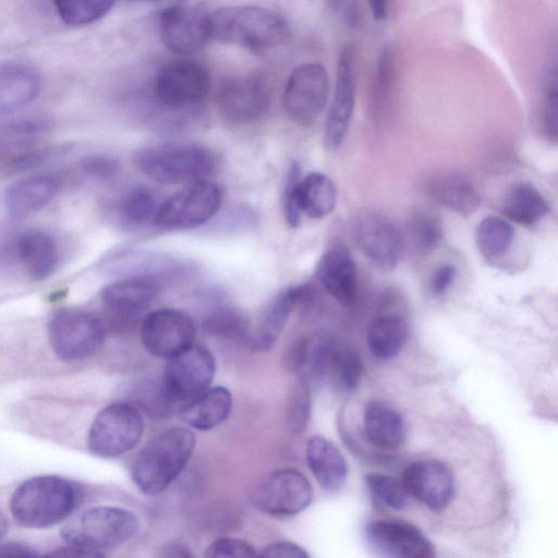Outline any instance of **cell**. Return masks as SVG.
Here are the masks:
<instances>
[{"label": "cell", "mask_w": 558, "mask_h": 558, "mask_svg": "<svg viewBox=\"0 0 558 558\" xmlns=\"http://www.w3.org/2000/svg\"><path fill=\"white\" fill-rule=\"evenodd\" d=\"M557 68L554 65L548 72V85L545 98L543 123L544 132L548 141H557V118H558V92H557Z\"/></svg>", "instance_id": "obj_44"}, {"label": "cell", "mask_w": 558, "mask_h": 558, "mask_svg": "<svg viewBox=\"0 0 558 558\" xmlns=\"http://www.w3.org/2000/svg\"><path fill=\"white\" fill-rule=\"evenodd\" d=\"M307 355V338L296 340L284 355V365L291 372H298L305 366Z\"/></svg>", "instance_id": "obj_50"}, {"label": "cell", "mask_w": 558, "mask_h": 558, "mask_svg": "<svg viewBox=\"0 0 558 558\" xmlns=\"http://www.w3.org/2000/svg\"><path fill=\"white\" fill-rule=\"evenodd\" d=\"M232 409V396L225 387L208 388L189 400L181 410V417L189 426L210 430L227 420Z\"/></svg>", "instance_id": "obj_29"}, {"label": "cell", "mask_w": 558, "mask_h": 558, "mask_svg": "<svg viewBox=\"0 0 558 558\" xmlns=\"http://www.w3.org/2000/svg\"><path fill=\"white\" fill-rule=\"evenodd\" d=\"M143 433L141 412L130 403L116 402L104 408L94 418L87 446L97 457L114 458L132 450Z\"/></svg>", "instance_id": "obj_7"}, {"label": "cell", "mask_w": 558, "mask_h": 558, "mask_svg": "<svg viewBox=\"0 0 558 558\" xmlns=\"http://www.w3.org/2000/svg\"><path fill=\"white\" fill-rule=\"evenodd\" d=\"M78 489L66 478L36 476L23 482L13 493L10 509L17 524L28 529L52 526L75 509Z\"/></svg>", "instance_id": "obj_1"}, {"label": "cell", "mask_w": 558, "mask_h": 558, "mask_svg": "<svg viewBox=\"0 0 558 558\" xmlns=\"http://www.w3.org/2000/svg\"><path fill=\"white\" fill-rule=\"evenodd\" d=\"M393 52L395 51L390 46H386L378 59L372 90V106L374 114L380 112L383 107H385L390 92L395 61Z\"/></svg>", "instance_id": "obj_42"}, {"label": "cell", "mask_w": 558, "mask_h": 558, "mask_svg": "<svg viewBox=\"0 0 558 558\" xmlns=\"http://www.w3.org/2000/svg\"><path fill=\"white\" fill-rule=\"evenodd\" d=\"M8 529L7 519L4 518L3 513L0 511V541L3 538L5 532Z\"/></svg>", "instance_id": "obj_56"}, {"label": "cell", "mask_w": 558, "mask_h": 558, "mask_svg": "<svg viewBox=\"0 0 558 558\" xmlns=\"http://www.w3.org/2000/svg\"><path fill=\"white\" fill-rule=\"evenodd\" d=\"M48 337L51 349L61 361L74 362L92 356L101 348L106 327L92 313L62 308L50 318Z\"/></svg>", "instance_id": "obj_6"}, {"label": "cell", "mask_w": 558, "mask_h": 558, "mask_svg": "<svg viewBox=\"0 0 558 558\" xmlns=\"http://www.w3.org/2000/svg\"><path fill=\"white\" fill-rule=\"evenodd\" d=\"M141 338L151 355L169 360L194 343L195 325L180 310L159 308L143 318Z\"/></svg>", "instance_id": "obj_13"}, {"label": "cell", "mask_w": 558, "mask_h": 558, "mask_svg": "<svg viewBox=\"0 0 558 558\" xmlns=\"http://www.w3.org/2000/svg\"><path fill=\"white\" fill-rule=\"evenodd\" d=\"M363 428L369 444L381 450L399 449L405 441L407 427L402 416L381 401L365 404Z\"/></svg>", "instance_id": "obj_26"}, {"label": "cell", "mask_w": 558, "mask_h": 558, "mask_svg": "<svg viewBox=\"0 0 558 558\" xmlns=\"http://www.w3.org/2000/svg\"><path fill=\"white\" fill-rule=\"evenodd\" d=\"M141 1H160V0H141Z\"/></svg>", "instance_id": "obj_57"}, {"label": "cell", "mask_w": 558, "mask_h": 558, "mask_svg": "<svg viewBox=\"0 0 558 558\" xmlns=\"http://www.w3.org/2000/svg\"><path fill=\"white\" fill-rule=\"evenodd\" d=\"M369 9L376 21H384L388 16V0H368Z\"/></svg>", "instance_id": "obj_54"}, {"label": "cell", "mask_w": 558, "mask_h": 558, "mask_svg": "<svg viewBox=\"0 0 558 558\" xmlns=\"http://www.w3.org/2000/svg\"><path fill=\"white\" fill-rule=\"evenodd\" d=\"M362 371L360 355L351 349L339 348L332 372L348 390H354L357 387Z\"/></svg>", "instance_id": "obj_43"}, {"label": "cell", "mask_w": 558, "mask_h": 558, "mask_svg": "<svg viewBox=\"0 0 558 558\" xmlns=\"http://www.w3.org/2000/svg\"><path fill=\"white\" fill-rule=\"evenodd\" d=\"M457 277V269L450 263L440 264L433 271L429 279V293L434 298L442 296L452 286Z\"/></svg>", "instance_id": "obj_48"}, {"label": "cell", "mask_w": 558, "mask_h": 558, "mask_svg": "<svg viewBox=\"0 0 558 558\" xmlns=\"http://www.w3.org/2000/svg\"><path fill=\"white\" fill-rule=\"evenodd\" d=\"M203 328L211 336L247 342L250 329L245 317L228 306L214 308L203 319Z\"/></svg>", "instance_id": "obj_36"}, {"label": "cell", "mask_w": 558, "mask_h": 558, "mask_svg": "<svg viewBox=\"0 0 558 558\" xmlns=\"http://www.w3.org/2000/svg\"><path fill=\"white\" fill-rule=\"evenodd\" d=\"M209 17L210 38L256 52L281 46L290 35L286 20L263 8H221Z\"/></svg>", "instance_id": "obj_3"}, {"label": "cell", "mask_w": 558, "mask_h": 558, "mask_svg": "<svg viewBox=\"0 0 558 558\" xmlns=\"http://www.w3.org/2000/svg\"><path fill=\"white\" fill-rule=\"evenodd\" d=\"M354 52L353 47L347 45L338 57L335 92L324 133V144L329 150L342 145L353 116L356 95Z\"/></svg>", "instance_id": "obj_15"}, {"label": "cell", "mask_w": 558, "mask_h": 558, "mask_svg": "<svg viewBox=\"0 0 558 558\" xmlns=\"http://www.w3.org/2000/svg\"><path fill=\"white\" fill-rule=\"evenodd\" d=\"M210 89L206 69L193 61L180 60L166 64L156 80L158 99L172 108H184L203 101Z\"/></svg>", "instance_id": "obj_16"}, {"label": "cell", "mask_w": 558, "mask_h": 558, "mask_svg": "<svg viewBox=\"0 0 558 558\" xmlns=\"http://www.w3.org/2000/svg\"><path fill=\"white\" fill-rule=\"evenodd\" d=\"M353 232L359 247L373 264L384 270L397 267L403 252V239L388 218L366 214L355 222Z\"/></svg>", "instance_id": "obj_19"}, {"label": "cell", "mask_w": 558, "mask_h": 558, "mask_svg": "<svg viewBox=\"0 0 558 558\" xmlns=\"http://www.w3.org/2000/svg\"><path fill=\"white\" fill-rule=\"evenodd\" d=\"M512 225L497 216H488L475 229V243L480 254L488 262L502 258L514 242Z\"/></svg>", "instance_id": "obj_34"}, {"label": "cell", "mask_w": 558, "mask_h": 558, "mask_svg": "<svg viewBox=\"0 0 558 558\" xmlns=\"http://www.w3.org/2000/svg\"><path fill=\"white\" fill-rule=\"evenodd\" d=\"M339 348L337 341L326 333H319L307 339L305 366L313 379L322 380L329 373H332Z\"/></svg>", "instance_id": "obj_37"}, {"label": "cell", "mask_w": 558, "mask_h": 558, "mask_svg": "<svg viewBox=\"0 0 558 558\" xmlns=\"http://www.w3.org/2000/svg\"><path fill=\"white\" fill-rule=\"evenodd\" d=\"M258 556L263 557H279V558H307L308 554L299 545L280 541L271 543L257 553Z\"/></svg>", "instance_id": "obj_49"}, {"label": "cell", "mask_w": 558, "mask_h": 558, "mask_svg": "<svg viewBox=\"0 0 558 558\" xmlns=\"http://www.w3.org/2000/svg\"><path fill=\"white\" fill-rule=\"evenodd\" d=\"M160 36L165 46L179 54L199 51L210 39V17L192 5H172L160 14Z\"/></svg>", "instance_id": "obj_17"}, {"label": "cell", "mask_w": 558, "mask_h": 558, "mask_svg": "<svg viewBox=\"0 0 558 558\" xmlns=\"http://www.w3.org/2000/svg\"><path fill=\"white\" fill-rule=\"evenodd\" d=\"M408 339V324L396 313L376 317L367 329L369 351L378 359L388 360L399 354Z\"/></svg>", "instance_id": "obj_32"}, {"label": "cell", "mask_w": 558, "mask_h": 558, "mask_svg": "<svg viewBox=\"0 0 558 558\" xmlns=\"http://www.w3.org/2000/svg\"><path fill=\"white\" fill-rule=\"evenodd\" d=\"M40 88V75L33 66L15 61L0 62V116L27 106Z\"/></svg>", "instance_id": "obj_24"}, {"label": "cell", "mask_w": 558, "mask_h": 558, "mask_svg": "<svg viewBox=\"0 0 558 558\" xmlns=\"http://www.w3.org/2000/svg\"><path fill=\"white\" fill-rule=\"evenodd\" d=\"M402 483L410 496L433 511L447 508L454 495V477L451 470L435 459L410 463L404 469Z\"/></svg>", "instance_id": "obj_18"}, {"label": "cell", "mask_w": 558, "mask_h": 558, "mask_svg": "<svg viewBox=\"0 0 558 558\" xmlns=\"http://www.w3.org/2000/svg\"><path fill=\"white\" fill-rule=\"evenodd\" d=\"M367 546L378 556L390 558H433L435 548L413 524L400 520L378 519L364 527Z\"/></svg>", "instance_id": "obj_14"}, {"label": "cell", "mask_w": 558, "mask_h": 558, "mask_svg": "<svg viewBox=\"0 0 558 558\" xmlns=\"http://www.w3.org/2000/svg\"><path fill=\"white\" fill-rule=\"evenodd\" d=\"M166 550V554L163 556H174V557H189L192 556V554L187 550L186 547H183L182 545H170Z\"/></svg>", "instance_id": "obj_55"}, {"label": "cell", "mask_w": 558, "mask_h": 558, "mask_svg": "<svg viewBox=\"0 0 558 558\" xmlns=\"http://www.w3.org/2000/svg\"><path fill=\"white\" fill-rule=\"evenodd\" d=\"M17 253L25 270L35 281L49 278L59 264L57 244L52 236L43 230H25L19 236Z\"/></svg>", "instance_id": "obj_28"}, {"label": "cell", "mask_w": 558, "mask_h": 558, "mask_svg": "<svg viewBox=\"0 0 558 558\" xmlns=\"http://www.w3.org/2000/svg\"><path fill=\"white\" fill-rule=\"evenodd\" d=\"M195 447V435L189 428H169L151 439L137 454L131 476L147 495L163 492L183 471Z\"/></svg>", "instance_id": "obj_4"}, {"label": "cell", "mask_w": 558, "mask_h": 558, "mask_svg": "<svg viewBox=\"0 0 558 558\" xmlns=\"http://www.w3.org/2000/svg\"><path fill=\"white\" fill-rule=\"evenodd\" d=\"M104 266L108 272L122 278L147 279L158 283L181 276L184 270L180 259L145 248L120 251L109 257Z\"/></svg>", "instance_id": "obj_20"}, {"label": "cell", "mask_w": 558, "mask_h": 558, "mask_svg": "<svg viewBox=\"0 0 558 558\" xmlns=\"http://www.w3.org/2000/svg\"><path fill=\"white\" fill-rule=\"evenodd\" d=\"M271 87L259 74L228 80L219 88L217 108L228 123L245 125L260 119L271 104Z\"/></svg>", "instance_id": "obj_11"}, {"label": "cell", "mask_w": 558, "mask_h": 558, "mask_svg": "<svg viewBox=\"0 0 558 558\" xmlns=\"http://www.w3.org/2000/svg\"><path fill=\"white\" fill-rule=\"evenodd\" d=\"M137 402L140 405L150 413L162 414L172 401L168 397L162 380L160 383H147L138 391Z\"/></svg>", "instance_id": "obj_46"}, {"label": "cell", "mask_w": 558, "mask_h": 558, "mask_svg": "<svg viewBox=\"0 0 558 558\" xmlns=\"http://www.w3.org/2000/svg\"><path fill=\"white\" fill-rule=\"evenodd\" d=\"M209 558H241L257 555L255 548L247 542L232 537H221L214 541L204 554Z\"/></svg>", "instance_id": "obj_45"}, {"label": "cell", "mask_w": 558, "mask_h": 558, "mask_svg": "<svg viewBox=\"0 0 558 558\" xmlns=\"http://www.w3.org/2000/svg\"><path fill=\"white\" fill-rule=\"evenodd\" d=\"M408 231L414 247L420 253L433 251L442 239L441 220L435 214L423 209L411 215Z\"/></svg>", "instance_id": "obj_38"}, {"label": "cell", "mask_w": 558, "mask_h": 558, "mask_svg": "<svg viewBox=\"0 0 558 558\" xmlns=\"http://www.w3.org/2000/svg\"><path fill=\"white\" fill-rule=\"evenodd\" d=\"M329 95V77L319 63H305L290 74L283 107L295 123L312 125L324 111Z\"/></svg>", "instance_id": "obj_10"}, {"label": "cell", "mask_w": 558, "mask_h": 558, "mask_svg": "<svg viewBox=\"0 0 558 558\" xmlns=\"http://www.w3.org/2000/svg\"><path fill=\"white\" fill-rule=\"evenodd\" d=\"M304 287H288L279 291L266 305L257 326L250 331L247 343L257 352L271 349L283 329L294 304L304 294Z\"/></svg>", "instance_id": "obj_25"}, {"label": "cell", "mask_w": 558, "mask_h": 558, "mask_svg": "<svg viewBox=\"0 0 558 558\" xmlns=\"http://www.w3.org/2000/svg\"><path fill=\"white\" fill-rule=\"evenodd\" d=\"M426 192L436 203L463 216L472 215L481 204L474 185L457 173L434 175L426 184Z\"/></svg>", "instance_id": "obj_30"}, {"label": "cell", "mask_w": 558, "mask_h": 558, "mask_svg": "<svg viewBox=\"0 0 558 558\" xmlns=\"http://www.w3.org/2000/svg\"><path fill=\"white\" fill-rule=\"evenodd\" d=\"M313 499L308 480L294 469L264 475L250 492L252 505L265 514L290 518L305 510Z\"/></svg>", "instance_id": "obj_8"}, {"label": "cell", "mask_w": 558, "mask_h": 558, "mask_svg": "<svg viewBox=\"0 0 558 558\" xmlns=\"http://www.w3.org/2000/svg\"><path fill=\"white\" fill-rule=\"evenodd\" d=\"M82 169L87 175L94 179L107 181L118 174L119 162L109 156L94 155L83 161Z\"/></svg>", "instance_id": "obj_47"}, {"label": "cell", "mask_w": 558, "mask_h": 558, "mask_svg": "<svg viewBox=\"0 0 558 558\" xmlns=\"http://www.w3.org/2000/svg\"><path fill=\"white\" fill-rule=\"evenodd\" d=\"M287 202L298 208L302 215L320 219L329 214L337 204V187L333 181L320 172H312L291 182L284 191Z\"/></svg>", "instance_id": "obj_23"}, {"label": "cell", "mask_w": 558, "mask_h": 558, "mask_svg": "<svg viewBox=\"0 0 558 558\" xmlns=\"http://www.w3.org/2000/svg\"><path fill=\"white\" fill-rule=\"evenodd\" d=\"M157 196L147 186H135L129 190L119 204L122 220L132 227H143L153 222L157 209Z\"/></svg>", "instance_id": "obj_35"}, {"label": "cell", "mask_w": 558, "mask_h": 558, "mask_svg": "<svg viewBox=\"0 0 558 558\" xmlns=\"http://www.w3.org/2000/svg\"><path fill=\"white\" fill-rule=\"evenodd\" d=\"M290 178H301L300 166L298 162L291 163L288 174H287V180ZM283 211H284V216H286V219H287V222L289 223V226L298 227L301 223L302 213H300L299 210H289L284 206H283Z\"/></svg>", "instance_id": "obj_53"}, {"label": "cell", "mask_w": 558, "mask_h": 558, "mask_svg": "<svg viewBox=\"0 0 558 558\" xmlns=\"http://www.w3.org/2000/svg\"><path fill=\"white\" fill-rule=\"evenodd\" d=\"M159 291V283L138 278H122L106 286L100 294L105 311L119 323H130L146 310Z\"/></svg>", "instance_id": "obj_21"}, {"label": "cell", "mask_w": 558, "mask_h": 558, "mask_svg": "<svg viewBox=\"0 0 558 558\" xmlns=\"http://www.w3.org/2000/svg\"><path fill=\"white\" fill-rule=\"evenodd\" d=\"M136 168L161 184L205 181L220 168L219 156L208 147L169 143L146 146L134 156Z\"/></svg>", "instance_id": "obj_2"}, {"label": "cell", "mask_w": 558, "mask_h": 558, "mask_svg": "<svg viewBox=\"0 0 558 558\" xmlns=\"http://www.w3.org/2000/svg\"><path fill=\"white\" fill-rule=\"evenodd\" d=\"M311 414V388L306 377L302 376L293 384L287 405V422L293 433H302Z\"/></svg>", "instance_id": "obj_40"}, {"label": "cell", "mask_w": 558, "mask_h": 558, "mask_svg": "<svg viewBox=\"0 0 558 558\" xmlns=\"http://www.w3.org/2000/svg\"><path fill=\"white\" fill-rule=\"evenodd\" d=\"M221 187L208 180L189 183L159 205L153 223L167 229L204 225L219 210Z\"/></svg>", "instance_id": "obj_9"}, {"label": "cell", "mask_w": 558, "mask_h": 558, "mask_svg": "<svg viewBox=\"0 0 558 558\" xmlns=\"http://www.w3.org/2000/svg\"><path fill=\"white\" fill-rule=\"evenodd\" d=\"M316 277L323 288L339 303L350 306L357 294L355 264L342 245H333L320 257Z\"/></svg>", "instance_id": "obj_22"}, {"label": "cell", "mask_w": 558, "mask_h": 558, "mask_svg": "<svg viewBox=\"0 0 558 558\" xmlns=\"http://www.w3.org/2000/svg\"><path fill=\"white\" fill-rule=\"evenodd\" d=\"M60 17L70 25H86L102 17L116 0H53Z\"/></svg>", "instance_id": "obj_39"}, {"label": "cell", "mask_w": 558, "mask_h": 558, "mask_svg": "<svg viewBox=\"0 0 558 558\" xmlns=\"http://www.w3.org/2000/svg\"><path fill=\"white\" fill-rule=\"evenodd\" d=\"M59 187L52 175H33L13 183L5 192L4 203L13 217H24L32 214L54 196Z\"/></svg>", "instance_id": "obj_31"}, {"label": "cell", "mask_w": 558, "mask_h": 558, "mask_svg": "<svg viewBox=\"0 0 558 558\" xmlns=\"http://www.w3.org/2000/svg\"><path fill=\"white\" fill-rule=\"evenodd\" d=\"M306 461L325 492L333 494L342 488L348 476V465L342 453L331 441L322 436L308 439Z\"/></svg>", "instance_id": "obj_27"}, {"label": "cell", "mask_w": 558, "mask_h": 558, "mask_svg": "<svg viewBox=\"0 0 558 558\" xmlns=\"http://www.w3.org/2000/svg\"><path fill=\"white\" fill-rule=\"evenodd\" d=\"M215 357L203 345L192 344L169 359L162 384L172 402L189 401L205 390L213 381Z\"/></svg>", "instance_id": "obj_12"}, {"label": "cell", "mask_w": 558, "mask_h": 558, "mask_svg": "<svg viewBox=\"0 0 558 558\" xmlns=\"http://www.w3.org/2000/svg\"><path fill=\"white\" fill-rule=\"evenodd\" d=\"M365 482L371 493L389 508L401 510L407 507L410 495L403 483L396 477L369 473L365 476Z\"/></svg>", "instance_id": "obj_41"}, {"label": "cell", "mask_w": 558, "mask_h": 558, "mask_svg": "<svg viewBox=\"0 0 558 558\" xmlns=\"http://www.w3.org/2000/svg\"><path fill=\"white\" fill-rule=\"evenodd\" d=\"M34 557L37 553L21 543H0V557Z\"/></svg>", "instance_id": "obj_52"}, {"label": "cell", "mask_w": 558, "mask_h": 558, "mask_svg": "<svg viewBox=\"0 0 558 558\" xmlns=\"http://www.w3.org/2000/svg\"><path fill=\"white\" fill-rule=\"evenodd\" d=\"M140 530L134 512L111 506L90 508L71 520L62 529V537L69 546L84 551L87 557L104 556L131 541Z\"/></svg>", "instance_id": "obj_5"}, {"label": "cell", "mask_w": 558, "mask_h": 558, "mask_svg": "<svg viewBox=\"0 0 558 558\" xmlns=\"http://www.w3.org/2000/svg\"><path fill=\"white\" fill-rule=\"evenodd\" d=\"M253 217L250 210L235 209L234 211L227 213V216L221 221L227 230L247 228L253 223Z\"/></svg>", "instance_id": "obj_51"}, {"label": "cell", "mask_w": 558, "mask_h": 558, "mask_svg": "<svg viewBox=\"0 0 558 558\" xmlns=\"http://www.w3.org/2000/svg\"><path fill=\"white\" fill-rule=\"evenodd\" d=\"M549 211V206L541 192L530 183L514 184L506 194L501 213L511 221L532 226L541 221Z\"/></svg>", "instance_id": "obj_33"}]
</instances>
